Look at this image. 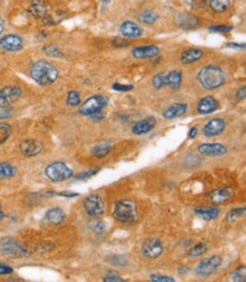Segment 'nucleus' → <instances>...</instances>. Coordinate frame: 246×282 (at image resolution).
Masks as SVG:
<instances>
[{"label":"nucleus","mask_w":246,"mask_h":282,"mask_svg":"<svg viewBox=\"0 0 246 282\" xmlns=\"http://www.w3.org/2000/svg\"><path fill=\"white\" fill-rule=\"evenodd\" d=\"M30 75L32 80L36 82L39 85L48 87V85L53 84L58 80L59 70L49 61L39 60L32 65L30 70Z\"/></svg>","instance_id":"nucleus-1"},{"label":"nucleus","mask_w":246,"mask_h":282,"mask_svg":"<svg viewBox=\"0 0 246 282\" xmlns=\"http://www.w3.org/2000/svg\"><path fill=\"white\" fill-rule=\"evenodd\" d=\"M197 81L207 90H214L223 87L226 82V74L218 66H207L200 70Z\"/></svg>","instance_id":"nucleus-2"},{"label":"nucleus","mask_w":246,"mask_h":282,"mask_svg":"<svg viewBox=\"0 0 246 282\" xmlns=\"http://www.w3.org/2000/svg\"><path fill=\"white\" fill-rule=\"evenodd\" d=\"M112 214L116 220L125 225H134L139 220L138 208L132 199H118L114 205Z\"/></svg>","instance_id":"nucleus-3"},{"label":"nucleus","mask_w":246,"mask_h":282,"mask_svg":"<svg viewBox=\"0 0 246 282\" xmlns=\"http://www.w3.org/2000/svg\"><path fill=\"white\" fill-rule=\"evenodd\" d=\"M44 175L53 183H61L73 177L74 173L71 168L68 167V164L63 161H56L47 166L44 169Z\"/></svg>","instance_id":"nucleus-4"},{"label":"nucleus","mask_w":246,"mask_h":282,"mask_svg":"<svg viewBox=\"0 0 246 282\" xmlns=\"http://www.w3.org/2000/svg\"><path fill=\"white\" fill-rule=\"evenodd\" d=\"M108 98L104 95H92L87 101L82 103L78 112L82 116H92L94 113L102 111V109L107 106Z\"/></svg>","instance_id":"nucleus-5"},{"label":"nucleus","mask_w":246,"mask_h":282,"mask_svg":"<svg viewBox=\"0 0 246 282\" xmlns=\"http://www.w3.org/2000/svg\"><path fill=\"white\" fill-rule=\"evenodd\" d=\"M0 250L3 255L9 257H25L29 255L25 246H23L16 239L9 238V237L0 240Z\"/></svg>","instance_id":"nucleus-6"},{"label":"nucleus","mask_w":246,"mask_h":282,"mask_svg":"<svg viewBox=\"0 0 246 282\" xmlns=\"http://www.w3.org/2000/svg\"><path fill=\"white\" fill-rule=\"evenodd\" d=\"M223 263V259L219 255H213L207 257L201 261L195 267V274L199 278H208L217 272L219 266Z\"/></svg>","instance_id":"nucleus-7"},{"label":"nucleus","mask_w":246,"mask_h":282,"mask_svg":"<svg viewBox=\"0 0 246 282\" xmlns=\"http://www.w3.org/2000/svg\"><path fill=\"white\" fill-rule=\"evenodd\" d=\"M83 206L87 214L90 216H94V218L98 215H101L105 210V202L102 201V198L98 194H92L88 196L84 199Z\"/></svg>","instance_id":"nucleus-8"},{"label":"nucleus","mask_w":246,"mask_h":282,"mask_svg":"<svg viewBox=\"0 0 246 282\" xmlns=\"http://www.w3.org/2000/svg\"><path fill=\"white\" fill-rule=\"evenodd\" d=\"M23 90L19 87H6L0 90V106H10L20 98Z\"/></svg>","instance_id":"nucleus-9"},{"label":"nucleus","mask_w":246,"mask_h":282,"mask_svg":"<svg viewBox=\"0 0 246 282\" xmlns=\"http://www.w3.org/2000/svg\"><path fill=\"white\" fill-rule=\"evenodd\" d=\"M234 196H235L234 188L224 187L213 189V191L208 193L207 198L209 199L211 203H213V204H223V203L230 201Z\"/></svg>","instance_id":"nucleus-10"},{"label":"nucleus","mask_w":246,"mask_h":282,"mask_svg":"<svg viewBox=\"0 0 246 282\" xmlns=\"http://www.w3.org/2000/svg\"><path fill=\"white\" fill-rule=\"evenodd\" d=\"M142 254L148 259H157L163 253V246L159 239L151 238L145 240L142 245Z\"/></svg>","instance_id":"nucleus-11"},{"label":"nucleus","mask_w":246,"mask_h":282,"mask_svg":"<svg viewBox=\"0 0 246 282\" xmlns=\"http://www.w3.org/2000/svg\"><path fill=\"white\" fill-rule=\"evenodd\" d=\"M23 48V39L17 34H6L0 37V49L5 51H18Z\"/></svg>","instance_id":"nucleus-12"},{"label":"nucleus","mask_w":246,"mask_h":282,"mask_svg":"<svg viewBox=\"0 0 246 282\" xmlns=\"http://www.w3.org/2000/svg\"><path fill=\"white\" fill-rule=\"evenodd\" d=\"M197 151L206 157L217 158L227 153V147L220 143H204L197 147Z\"/></svg>","instance_id":"nucleus-13"},{"label":"nucleus","mask_w":246,"mask_h":282,"mask_svg":"<svg viewBox=\"0 0 246 282\" xmlns=\"http://www.w3.org/2000/svg\"><path fill=\"white\" fill-rule=\"evenodd\" d=\"M225 127H226L225 120L220 118L211 119L203 127V135L206 137H216L224 132Z\"/></svg>","instance_id":"nucleus-14"},{"label":"nucleus","mask_w":246,"mask_h":282,"mask_svg":"<svg viewBox=\"0 0 246 282\" xmlns=\"http://www.w3.org/2000/svg\"><path fill=\"white\" fill-rule=\"evenodd\" d=\"M176 23L183 30H194L200 25V20L195 15L190 13H182L176 17Z\"/></svg>","instance_id":"nucleus-15"},{"label":"nucleus","mask_w":246,"mask_h":282,"mask_svg":"<svg viewBox=\"0 0 246 282\" xmlns=\"http://www.w3.org/2000/svg\"><path fill=\"white\" fill-rule=\"evenodd\" d=\"M20 152H22L25 157H35L37 154L41 153L43 150L42 143L35 140H26L20 143L19 145Z\"/></svg>","instance_id":"nucleus-16"},{"label":"nucleus","mask_w":246,"mask_h":282,"mask_svg":"<svg viewBox=\"0 0 246 282\" xmlns=\"http://www.w3.org/2000/svg\"><path fill=\"white\" fill-rule=\"evenodd\" d=\"M132 53L138 59H148V58L158 57L160 53V49L159 47L155 46V44H150V46L134 48Z\"/></svg>","instance_id":"nucleus-17"},{"label":"nucleus","mask_w":246,"mask_h":282,"mask_svg":"<svg viewBox=\"0 0 246 282\" xmlns=\"http://www.w3.org/2000/svg\"><path fill=\"white\" fill-rule=\"evenodd\" d=\"M157 123V120L155 117H146V118L140 120L133 126L132 133L134 135H143V134H146L155 128Z\"/></svg>","instance_id":"nucleus-18"},{"label":"nucleus","mask_w":246,"mask_h":282,"mask_svg":"<svg viewBox=\"0 0 246 282\" xmlns=\"http://www.w3.org/2000/svg\"><path fill=\"white\" fill-rule=\"evenodd\" d=\"M121 33L124 37L135 39V37H140L142 35L143 30L132 20H126L121 25Z\"/></svg>","instance_id":"nucleus-19"},{"label":"nucleus","mask_w":246,"mask_h":282,"mask_svg":"<svg viewBox=\"0 0 246 282\" xmlns=\"http://www.w3.org/2000/svg\"><path fill=\"white\" fill-rule=\"evenodd\" d=\"M219 106V103L213 96H206L202 100H200L199 105H197V111L200 115H210L213 111H216Z\"/></svg>","instance_id":"nucleus-20"},{"label":"nucleus","mask_w":246,"mask_h":282,"mask_svg":"<svg viewBox=\"0 0 246 282\" xmlns=\"http://www.w3.org/2000/svg\"><path fill=\"white\" fill-rule=\"evenodd\" d=\"M203 56L204 53L201 49H197V48H189V49L184 50L182 54H180V61L184 65H190L200 60L201 58H203Z\"/></svg>","instance_id":"nucleus-21"},{"label":"nucleus","mask_w":246,"mask_h":282,"mask_svg":"<svg viewBox=\"0 0 246 282\" xmlns=\"http://www.w3.org/2000/svg\"><path fill=\"white\" fill-rule=\"evenodd\" d=\"M194 213L199 218L206 220V221H210V220H214L218 218L220 214L219 209L213 208V206H199V208L194 209Z\"/></svg>","instance_id":"nucleus-22"},{"label":"nucleus","mask_w":246,"mask_h":282,"mask_svg":"<svg viewBox=\"0 0 246 282\" xmlns=\"http://www.w3.org/2000/svg\"><path fill=\"white\" fill-rule=\"evenodd\" d=\"M187 112V105L185 103H175V105L170 106L163 111L162 116L166 119H174L182 117Z\"/></svg>","instance_id":"nucleus-23"},{"label":"nucleus","mask_w":246,"mask_h":282,"mask_svg":"<svg viewBox=\"0 0 246 282\" xmlns=\"http://www.w3.org/2000/svg\"><path fill=\"white\" fill-rule=\"evenodd\" d=\"M65 218H66V214H65V212L60 208H51L46 213V219L48 220V222L54 226L60 225Z\"/></svg>","instance_id":"nucleus-24"},{"label":"nucleus","mask_w":246,"mask_h":282,"mask_svg":"<svg viewBox=\"0 0 246 282\" xmlns=\"http://www.w3.org/2000/svg\"><path fill=\"white\" fill-rule=\"evenodd\" d=\"M180 84H182V73L179 70H172L165 75V85H168L172 90L179 88Z\"/></svg>","instance_id":"nucleus-25"},{"label":"nucleus","mask_w":246,"mask_h":282,"mask_svg":"<svg viewBox=\"0 0 246 282\" xmlns=\"http://www.w3.org/2000/svg\"><path fill=\"white\" fill-rule=\"evenodd\" d=\"M16 168L8 162H1L0 163V180L9 179L16 176Z\"/></svg>","instance_id":"nucleus-26"},{"label":"nucleus","mask_w":246,"mask_h":282,"mask_svg":"<svg viewBox=\"0 0 246 282\" xmlns=\"http://www.w3.org/2000/svg\"><path fill=\"white\" fill-rule=\"evenodd\" d=\"M110 152H111V143L110 142L98 144V145H95L93 149H92V153H93V156L99 158V159L107 157Z\"/></svg>","instance_id":"nucleus-27"},{"label":"nucleus","mask_w":246,"mask_h":282,"mask_svg":"<svg viewBox=\"0 0 246 282\" xmlns=\"http://www.w3.org/2000/svg\"><path fill=\"white\" fill-rule=\"evenodd\" d=\"M159 19V15L152 10H145V12H142L140 14V20L142 23L146 24V25H152L155 24L157 20Z\"/></svg>","instance_id":"nucleus-28"},{"label":"nucleus","mask_w":246,"mask_h":282,"mask_svg":"<svg viewBox=\"0 0 246 282\" xmlns=\"http://www.w3.org/2000/svg\"><path fill=\"white\" fill-rule=\"evenodd\" d=\"M246 213V209L245 208H236L230 210L229 212L226 214V220L228 222H235L236 220H240L242 218H244Z\"/></svg>","instance_id":"nucleus-29"},{"label":"nucleus","mask_w":246,"mask_h":282,"mask_svg":"<svg viewBox=\"0 0 246 282\" xmlns=\"http://www.w3.org/2000/svg\"><path fill=\"white\" fill-rule=\"evenodd\" d=\"M209 5L213 12L224 13L229 7V0H210Z\"/></svg>","instance_id":"nucleus-30"},{"label":"nucleus","mask_w":246,"mask_h":282,"mask_svg":"<svg viewBox=\"0 0 246 282\" xmlns=\"http://www.w3.org/2000/svg\"><path fill=\"white\" fill-rule=\"evenodd\" d=\"M207 252H208L207 244L200 243V244H197V245L193 246L192 248L187 252V255H189L190 257H199L201 255H203V254H206Z\"/></svg>","instance_id":"nucleus-31"},{"label":"nucleus","mask_w":246,"mask_h":282,"mask_svg":"<svg viewBox=\"0 0 246 282\" xmlns=\"http://www.w3.org/2000/svg\"><path fill=\"white\" fill-rule=\"evenodd\" d=\"M43 53L49 57L53 58H61L63 57V53H61L59 48L54 44H48V46L43 47Z\"/></svg>","instance_id":"nucleus-32"},{"label":"nucleus","mask_w":246,"mask_h":282,"mask_svg":"<svg viewBox=\"0 0 246 282\" xmlns=\"http://www.w3.org/2000/svg\"><path fill=\"white\" fill-rule=\"evenodd\" d=\"M230 277L235 282H245L246 281V267L244 265L237 267V269L231 273Z\"/></svg>","instance_id":"nucleus-33"},{"label":"nucleus","mask_w":246,"mask_h":282,"mask_svg":"<svg viewBox=\"0 0 246 282\" xmlns=\"http://www.w3.org/2000/svg\"><path fill=\"white\" fill-rule=\"evenodd\" d=\"M90 228L92 231H93L94 233H97V235H102L105 230V225L102 220L95 219L90 223Z\"/></svg>","instance_id":"nucleus-34"},{"label":"nucleus","mask_w":246,"mask_h":282,"mask_svg":"<svg viewBox=\"0 0 246 282\" xmlns=\"http://www.w3.org/2000/svg\"><path fill=\"white\" fill-rule=\"evenodd\" d=\"M67 105L70 106H77L81 103V95L77 91H70L67 94Z\"/></svg>","instance_id":"nucleus-35"},{"label":"nucleus","mask_w":246,"mask_h":282,"mask_svg":"<svg viewBox=\"0 0 246 282\" xmlns=\"http://www.w3.org/2000/svg\"><path fill=\"white\" fill-rule=\"evenodd\" d=\"M12 134V128L7 123H0V144L5 143Z\"/></svg>","instance_id":"nucleus-36"},{"label":"nucleus","mask_w":246,"mask_h":282,"mask_svg":"<svg viewBox=\"0 0 246 282\" xmlns=\"http://www.w3.org/2000/svg\"><path fill=\"white\" fill-rule=\"evenodd\" d=\"M187 5L195 9H202L209 5L210 0H185Z\"/></svg>","instance_id":"nucleus-37"},{"label":"nucleus","mask_w":246,"mask_h":282,"mask_svg":"<svg viewBox=\"0 0 246 282\" xmlns=\"http://www.w3.org/2000/svg\"><path fill=\"white\" fill-rule=\"evenodd\" d=\"M153 87H155L156 90H161V88L165 87V74L159 73L157 74L152 80Z\"/></svg>","instance_id":"nucleus-38"},{"label":"nucleus","mask_w":246,"mask_h":282,"mask_svg":"<svg viewBox=\"0 0 246 282\" xmlns=\"http://www.w3.org/2000/svg\"><path fill=\"white\" fill-rule=\"evenodd\" d=\"M233 30V26L230 25H214L210 26L209 31L210 32H217V33H228Z\"/></svg>","instance_id":"nucleus-39"},{"label":"nucleus","mask_w":246,"mask_h":282,"mask_svg":"<svg viewBox=\"0 0 246 282\" xmlns=\"http://www.w3.org/2000/svg\"><path fill=\"white\" fill-rule=\"evenodd\" d=\"M99 170H100V168H97V169H92V170H88V171H84V173L77 175V176L75 177V179L76 180L88 179V178H90L92 176H94V175H97Z\"/></svg>","instance_id":"nucleus-40"},{"label":"nucleus","mask_w":246,"mask_h":282,"mask_svg":"<svg viewBox=\"0 0 246 282\" xmlns=\"http://www.w3.org/2000/svg\"><path fill=\"white\" fill-rule=\"evenodd\" d=\"M107 261L109 264H112V265H126V260L123 256H109Z\"/></svg>","instance_id":"nucleus-41"},{"label":"nucleus","mask_w":246,"mask_h":282,"mask_svg":"<svg viewBox=\"0 0 246 282\" xmlns=\"http://www.w3.org/2000/svg\"><path fill=\"white\" fill-rule=\"evenodd\" d=\"M150 279L155 282H174L175 279L172 277H167V276H161V274H152L150 277Z\"/></svg>","instance_id":"nucleus-42"},{"label":"nucleus","mask_w":246,"mask_h":282,"mask_svg":"<svg viewBox=\"0 0 246 282\" xmlns=\"http://www.w3.org/2000/svg\"><path fill=\"white\" fill-rule=\"evenodd\" d=\"M13 109L9 106H0V119H7L13 116Z\"/></svg>","instance_id":"nucleus-43"},{"label":"nucleus","mask_w":246,"mask_h":282,"mask_svg":"<svg viewBox=\"0 0 246 282\" xmlns=\"http://www.w3.org/2000/svg\"><path fill=\"white\" fill-rule=\"evenodd\" d=\"M112 88L117 92H128L132 91L134 87L133 85H124V84H119V83H115L112 85Z\"/></svg>","instance_id":"nucleus-44"},{"label":"nucleus","mask_w":246,"mask_h":282,"mask_svg":"<svg viewBox=\"0 0 246 282\" xmlns=\"http://www.w3.org/2000/svg\"><path fill=\"white\" fill-rule=\"evenodd\" d=\"M13 272H14L13 267L6 265V264L0 263V276H8V274H12Z\"/></svg>","instance_id":"nucleus-45"},{"label":"nucleus","mask_w":246,"mask_h":282,"mask_svg":"<svg viewBox=\"0 0 246 282\" xmlns=\"http://www.w3.org/2000/svg\"><path fill=\"white\" fill-rule=\"evenodd\" d=\"M112 44L116 47H127L129 42L128 41H126L125 39H122V37H116L115 40H112Z\"/></svg>","instance_id":"nucleus-46"},{"label":"nucleus","mask_w":246,"mask_h":282,"mask_svg":"<svg viewBox=\"0 0 246 282\" xmlns=\"http://www.w3.org/2000/svg\"><path fill=\"white\" fill-rule=\"evenodd\" d=\"M104 281L105 282H123L124 281V279H122L121 277H118V276H107V277H105L104 278Z\"/></svg>","instance_id":"nucleus-47"},{"label":"nucleus","mask_w":246,"mask_h":282,"mask_svg":"<svg viewBox=\"0 0 246 282\" xmlns=\"http://www.w3.org/2000/svg\"><path fill=\"white\" fill-rule=\"evenodd\" d=\"M246 88L245 87H243L242 88H240V90L237 91V94H236V99L238 100V101H242V100H244L245 99V96H246Z\"/></svg>","instance_id":"nucleus-48"},{"label":"nucleus","mask_w":246,"mask_h":282,"mask_svg":"<svg viewBox=\"0 0 246 282\" xmlns=\"http://www.w3.org/2000/svg\"><path fill=\"white\" fill-rule=\"evenodd\" d=\"M58 195H59V196H64V197H68V198L77 197V196H78L77 193H70V192H61Z\"/></svg>","instance_id":"nucleus-49"},{"label":"nucleus","mask_w":246,"mask_h":282,"mask_svg":"<svg viewBox=\"0 0 246 282\" xmlns=\"http://www.w3.org/2000/svg\"><path fill=\"white\" fill-rule=\"evenodd\" d=\"M197 135V128L196 127H192V128L190 129V133H189V137L191 140H193V139H195Z\"/></svg>","instance_id":"nucleus-50"},{"label":"nucleus","mask_w":246,"mask_h":282,"mask_svg":"<svg viewBox=\"0 0 246 282\" xmlns=\"http://www.w3.org/2000/svg\"><path fill=\"white\" fill-rule=\"evenodd\" d=\"M228 46L231 48H237V49H245V44H238V43H229Z\"/></svg>","instance_id":"nucleus-51"},{"label":"nucleus","mask_w":246,"mask_h":282,"mask_svg":"<svg viewBox=\"0 0 246 282\" xmlns=\"http://www.w3.org/2000/svg\"><path fill=\"white\" fill-rule=\"evenodd\" d=\"M3 218H5V213H3L1 205H0V221H1V220H2Z\"/></svg>","instance_id":"nucleus-52"},{"label":"nucleus","mask_w":246,"mask_h":282,"mask_svg":"<svg viewBox=\"0 0 246 282\" xmlns=\"http://www.w3.org/2000/svg\"><path fill=\"white\" fill-rule=\"evenodd\" d=\"M3 26H5V24H3V20L0 18V34L2 33V31H3Z\"/></svg>","instance_id":"nucleus-53"},{"label":"nucleus","mask_w":246,"mask_h":282,"mask_svg":"<svg viewBox=\"0 0 246 282\" xmlns=\"http://www.w3.org/2000/svg\"><path fill=\"white\" fill-rule=\"evenodd\" d=\"M102 1H104V2H108L109 0H102Z\"/></svg>","instance_id":"nucleus-54"}]
</instances>
